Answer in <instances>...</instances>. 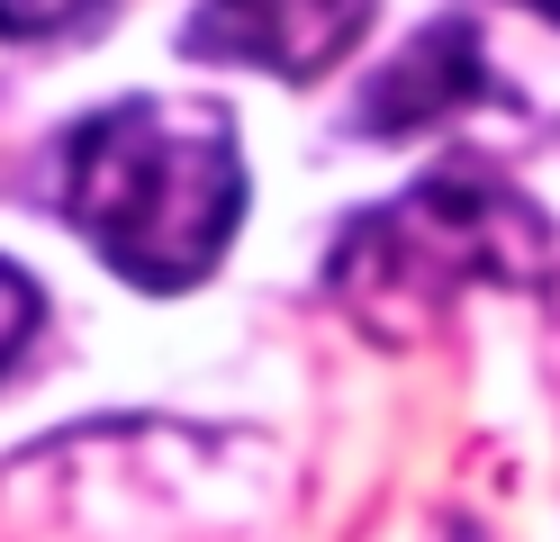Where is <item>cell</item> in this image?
Segmentation results:
<instances>
[{
  "instance_id": "1",
  "label": "cell",
  "mask_w": 560,
  "mask_h": 542,
  "mask_svg": "<svg viewBox=\"0 0 560 542\" xmlns=\"http://www.w3.org/2000/svg\"><path fill=\"white\" fill-rule=\"evenodd\" d=\"M55 199L73 235L109 263L127 289L182 299L226 263L244 227V145L218 100L154 91L109 100L100 118L63 136Z\"/></svg>"
},
{
  "instance_id": "2",
  "label": "cell",
  "mask_w": 560,
  "mask_h": 542,
  "mask_svg": "<svg viewBox=\"0 0 560 542\" xmlns=\"http://www.w3.org/2000/svg\"><path fill=\"white\" fill-rule=\"evenodd\" d=\"M542 272H551V217L506 172L452 154L416 191L335 235L326 289L371 335H416L462 289H534Z\"/></svg>"
},
{
  "instance_id": "3",
  "label": "cell",
  "mask_w": 560,
  "mask_h": 542,
  "mask_svg": "<svg viewBox=\"0 0 560 542\" xmlns=\"http://www.w3.org/2000/svg\"><path fill=\"white\" fill-rule=\"evenodd\" d=\"M371 0H199L182 27V55L199 64H244L271 82H317L362 46Z\"/></svg>"
},
{
  "instance_id": "4",
  "label": "cell",
  "mask_w": 560,
  "mask_h": 542,
  "mask_svg": "<svg viewBox=\"0 0 560 542\" xmlns=\"http://www.w3.org/2000/svg\"><path fill=\"white\" fill-rule=\"evenodd\" d=\"M506 82H498V64H488L479 46V27L470 19H434V27H416L407 46L371 72V91L353 118L371 136H425V127H452L462 108H488Z\"/></svg>"
},
{
  "instance_id": "5",
  "label": "cell",
  "mask_w": 560,
  "mask_h": 542,
  "mask_svg": "<svg viewBox=\"0 0 560 542\" xmlns=\"http://www.w3.org/2000/svg\"><path fill=\"white\" fill-rule=\"evenodd\" d=\"M109 0H0V46H55V36H91Z\"/></svg>"
},
{
  "instance_id": "6",
  "label": "cell",
  "mask_w": 560,
  "mask_h": 542,
  "mask_svg": "<svg viewBox=\"0 0 560 542\" xmlns=\"http://www.w3.org/2000/svg\"><path fill=\"white\" fill-rule=\"evenodd\" d=\"M37 325H46L37 280H27L19 263H0V380L19 371V353H27V344H37Z\"/></svg>"
},
{
  "instance_id": "7",
  "label": "cell",
  "mask_w": 560,
  "mask_h": 542,
  "mask_svg": "<svg viewBox=\"0 0 560 542\" xmlns=\"http://www.w3.org/2000/svg\"><path fill=\"white\" fill-rule=\"evenodd\" d=\"M515 10H534V19H551V27H560V0H515Z\"/></svg>"
}]
</instances>
